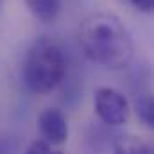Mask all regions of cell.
Masks as SVG:
<instances>
[{
  "label": "cell",
  "instance_id": "6da1fadb",
  "mask_svg": "<svg viewBox=\"0 0 154 154\" xmlns=\"http://www.w3.org/2000/svg\"><path fill=\"white\" fill-rule=\"evenodd\" d=\"M79 43L93 63L109 70H124L134 56V43L120 18L109 13H93L81 22Z\"/></svg>",
  "mask_w": 154,
  "mask_h": 154
},
{
  "label": "cell",
  "instance_id": "7a4b0ae2",
  "mask_svg": "<svg viewBox=\"0 0 154 154\" xmlns=\"http://www.w3.org/2000/svg\"><path fill=\"white\" fill-rule=\"evenodd\" d=\"M66 75V63L61 48L47 38L36 39L23 63L25 86L38 95L52 93Z\"/></svg>",
  "mask_w": 154,
  "mask_h": 154
},
{
  "label": "cell",
  "instance_id": "3957f363",
  "mask_svg": "<svg viewBox=\"0 0 154 154\" xmlns=\"http://www.w3.org/2000/svg\"><path fill=\"white\" fill-rule=\"evenodd\" d=\"M93 106L97 116L108 125H124L131 111L125 95L109 86H102L95 90Z\"/></svg>",
  "mask_w": 154,
  "mask_h": 154
},
{
  "label": "cell",
  "instance_id": "277c9868",
  "mask_svg": "<svg viewBox=\"0 0 154 154\" xmlns=\"http://www.w3.org/2000/svg\"><path fill=\"white\" fill-rule=\"evenodd\" d=\"M38 127L41 136L52 145H63L68 140V122L57 108H47L38 116Z\"/></svg>",
  "mask_w": 154,
  "mask_h": 154
},
{
  "label": "cell",
  "instance_id": "5b68a950",
  "mask_svg": "<svg viewBox=\"0 0 154 154\" xmlns=\"http://www.w3.org/2000/svg\"><path fill=\"white\" fill-rule=\"evenodd\" d=\"M25 5L43 23H52L61 13V0H25Z\"/></svg>",
  "mask_w": 154,
  "mask_h": 154
},
{
  "label": "cell",
  "instance_id": "8992f818",
  "mask_svg": "<svg viewBox=\"0 0 154 154\" xmlns=\"http://www.w3.org/2000/svg\"><path fill=\"white\" fill-rule=\"evenodd\" d=\"M113 149L116 152L125 154H152V149L145 142H142L136 136H127V134H122L116 138L113 143Z\"/></svg>",
  "mask_w": 154,
  "mask_h": 154
},
{
  "label": "cell",
  "instance_id": "52a82bcc",
  "mask_svg": "<svg viewBox=\"0 0 154 154\" xmlns=\"http://www.w3.org/2000/svg\"><path fill=\"white\" fill-rule=\"evenodd\" d=\"M134 111L138 118L149 125V127H154V100L151 95H140L136 97L134 100Z\"/></svg>",
  "mask_w": 154,
  "mask_h": 154
},
{
  "label": "cell",
  "instance_id": "ba28073f",
  "mask_svg": "<svg viewBox=\"0 0 154 154\" xmlns=\"http://www.w3.org/2000/svg\"><path fill=\"white\" fill-rule=\"evenodd\" d=\"M52 151V143H48L45 138H39V140H34L29 147H27V154H48Z\"/></svg>",
  "mask_w": 154,
  "mask_h": 154
},
{
  "label": "cell",
  "instance_id": "9c48e42d",
  "mask_svg": "<svg viewBox=\"0 0 154 154\" xmlns=\"http://www.w3.org/2000/svg\"><path fill=\"white\" fill-rule=\"evenodd\" d=\"M129 2L142 13H151L154 9V0H129Z\"/></svg>",
  "mask_w": 154,
  "mask_h": 154
}]
</instances>
